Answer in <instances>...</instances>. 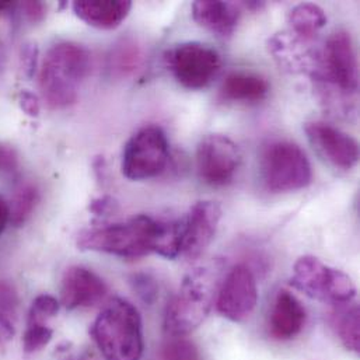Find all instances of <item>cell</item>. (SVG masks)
Wrapping results in <instances>:
<instances>
[{
	"label": "cell",
	"mask_w": 360,
	"mask_h": 360,
	"mask_svg": "<svg viewBox=\"0 0 360 360\" xmlns=\"http://www.w3.org/2000/svg\"><path fill=\"white\" fill-rule=\"evenodd\" d=\"M91 70V53L76 42L49 48L39 70V90L51 108H66L77 101L79 90Z\"/></svg>",
	"instance_id": "obj_1"
},
{
	"label": "cell",
	"mask_w": 360,
	"mask_h": 360,
	"mask_svg": "<svg viewBox=\"0 0 360 360\" xmlns=\"http://www.w3.org/2000/svg\"><path fill=\"white\" fill-rule=\"evenodd\" d=\"M18 319V295L15 288L6 282H0V349L13 340Z\"/></svg>",
	"instance_id": "obj_22"
},
{
	"label": "cell",
	"mask_w": 360,
	"mask_h": 360,
	"mask_svg": "<svg viewBox=\"0 0 360 360\" xmlns=\"http://www.w3.org/2000/svg\"><path fill=\"white\" fill-rule=\"evenodd\" d=\"M304 132L316 150L334 167L352 170L359 162V145L348 134L326 122H309Z\"/></svg>",
	"instance_id": "obj_12"
},
{
	"label": "cell",
	"mask_w": 360,
	"mask_h": 360,
	"mask_svg": "<svg viewBox=\"0 0 360 360\" xmlns=\"http://www.w3.org/2000/svg\"><path fill=\"white\" fill-rule=\"evenodd\" d=\"M162 220L146 214L127 221L83 230L77 236V247L83 251L111 254L125 259H136L156 254Z\"/></svg>",
	"instance_id": "obj_4"
},
{
	"label": "cell",
	"mask_w": 360,
	"mask_h": 360,
	"mask_svg": "<svg viewBox=\"0 0 360 360\" xmlns=\"http://www.w3.org/2000/svg\"><path fill=\"white\" fill-rule=\"evenodd\" d=\"M110 70L118 76L134 75L142 66L143 55L141 48L132 41H122L110 55Z\"/></svg>",
	"instance_id": "obj_23"
},
{
	"label": "cell",
	"mask_w": 360,
	"mask_h": 360,
	"mask_svg": "<svg viewBox=\"0 0 360 360\" xmlns=\"http://www.w3.org/2000/svg\"><path fill=\"white\" fill-rule=\"evenodd\" d=\"M21 8L30 22H39L45 18L46 14V7L41 1H24Z\"/></svg>",
	"instance_id": "obj_32"
},
{
	"label": "cell",
	"mask_w": 360,
	"mask_h": 360,
	"mask_svg": "<svg viewBox=\"0 0 360 360\" xmlns=\"http://www.w3.org/2000/svg\"><path fill=\"white\" fill-rule=\"evenodd\" d=\"M307 41L293 31H282L268 39V51L285 70L316 77L320 70V52L311 49Z\"/></svg>",
	"instance_id": "obj_14"
},
{
	"label": "cell",
	"mask_w": 360,
	"mask_h": 360,
	"mask_svg": "<svg viewBox=\"0 0 360 360\" xmlns=\"http://www.w3.org/2000/svg\"><path fill=\"white\" fill-rule=\"evenodd\" d=\"M165 62L174 79L189 90L205 89L221 69L219 52L196 41L182 42L167 49Z\"/></svg>",
	"instance_id": "obj_8"
},
{
	"label": "cell",
	"mask_w": 360,
	"mask_h": 360,
	"mask_svg": "<svg viewBox=\"0 0 360 360\" xmlns=\"http://www.w3.org/2000/svg\"><path fill=\"white\" fill-rule=\"evenodd\" d=\"M90 335L107 360H141L145 349L142 317L125 299L111 300L94 320Z\"/></svg>",
	"instance_id": "obj_3"
},
{
	"label": "cell",
	"mask_w": 360,
	"mask_h": 360,
	"mask_svg": "<svg viewBox=\"0 0 360 360\" xmlns=\"http://www.w3.org/2000/svg\"><path fill=\"white\" fill-rule=\"evenodd\" d=\"M289 22L293 32L310 39L327 24L326 11L313 3H302L293 7L289 13Z\"/></svg>",
	"instance_id": "obj_21"
},
{
	"label": "cell",
	"mask_w": 360,
	"mask_h": 360,
	"mask_svg": "<svg viewBox=\"0 0 360 360\" xmlns=\"http://www.w3.org/2000/svg\"><path fill=\"white\" fill-rule=\"evenodd\" d=\"M17 4L13 1H0V14L11 11Z\"/></svg>",
	"instance_id": "obj_36"
},
{
	"label": "cell",
	"mask_w": 360,
	"mask_h": 360,
	"mask_svg": "<svg viewBox=\"0 0 360 360\" xmlns=\"http://www.w3.org/2000/svg\"><path fill=\"white\" fill-rule=\"evenodd\" d=\"M89 209L94 216H98V217L110 216L118 209V203L112 196H101V198L94 199L90 203Z\"/></svg>",
	"instance_id": "obj_29"
},
{
	"label": "cell",
	"mask_w": 360,
	"mask_h": 360,
	"mask_svg": "<svg viewBox=\"0 0 360 360\" xmlns=\"http://www.w3.org/2000/svg\"><path fill=\"white\" fill-rule=\"evenodd\" d=\"M38 202V191L32 185H21L11 200L10 221L14 226H21L31 216Z\"/></svg>",
	"instance_id": "obj_24"
},
{
	"label": "cell",
	"mask_w": 360,
	"mask_h": 360,
	"mask_svg": "<svg viewBox=\"0 0 360 360\" xmlns=\"http://www.w3.org/2000/svg\"><path fill=\"white\" fill-rule=\"evenodd\" d=\"M290 285L309 297L333 306L348 304L356 297V286L345 272L326 265L313 255L296 261Z\"/></svg>",
	"instance_id": "obj_5"
},
{
	"label": "cell",
	"mask_w": 360,
	"mask_h": 360,
	"mask_svg": "<svg viewBox=\"0 0 360 360\" xmlns=\"http://www.w3.org/2000/svg\"><path fill=\"white\" fill-rule=\"evenodd\" d=\"M72 7L86 24L98 30H112L128 17L132 3L128 0H80Z\"/></svg>",
	"instance_id": "obj_18"
},
{
	"label": "cell",
	"mask_w": 360,
	"mask_h": 360,
	"mask_svg": "<svg viewBox=\"0 0 360 360\" xmlns=\"http://www.w3.org/2000/svg\"><path fill=\"white\" fill-rule=\"evenodd\" d=\"M269 89L268 80L259 75L234 72L224 79L220 93L226 101L254 104L262 101Z\"/></svg>",
	"instance_id": "obj_19"
},
{
	"label": "cell",
	"mask_w": 360,
	"mask_h": 360,
	"mask_svg": "<svg viewBox=\"0 0 360 360\" xmlns=\"http://www.w3.org/2000/svg\"><path fill=\"white\" fill-rule=\"evenodd\" d=\"M331 313V326L344 347L355 354L360 349L359 306L354 302L342 306Z\"/></svg>",
	"instance_id": "obj_20"
},
{
	"label": "cell",
	"mask_w": 360,
	"mask_h": 360,
	"mask_svg": "<svg viewBox=\"0 0 360 360\" xmlns=\"http://www.w3.org/2000/svg\"><path fill=\"white\" fill-rule=\"evenodd\" d=\"M257 303L258 288L252 271L247 265H236L219 286L217 311L230 321L241 323L254 313Z\"/></svg>",
	"instance_id": "obj_11"
},
{
	"label": "cell",
	"mask_w": 360,
	"mask_h": 360,
	"mask_svg": "<svg viewBox=\"0 0 360 360\" xmlns=\"http://www.w3.org/2000/svg\"><path fill=\"white\" fill-rule=\"evenodd\" d=\"M53 331L49 326H27L22 337V348L25 354H35L44 349L52 340Z\"/></svg>",
	"instance_id": "obj_27"
},
{
	"label": "cell",
	"mask_w": 360,
	"mask_h": 360,
	"mask_svg": "<svg viewBox=\"0 0 360 360\" xmlns=\"http://www.w3.org/2000/svg\"><path fill=\"white\" fill-rule=\"evenodd\" d=\"M131 283H132V288H134L135 293L139 296V299L143 303L152 304L156 300L159 288H158L156 281L150 275L136 274V275L132 276Z\"/></svg>",
	"instance_id": "obj_28"
},
{
	"label": "cell",
	"mask_w": 360,
	"mask_h": 360,
	"mask_svg": "<svg viewBox=\"0 0 360 360\" xmlns=\"http://www.w3.org/2000/svg\"><path fill=\"white\" fill-rule=\"evenodd\" d=\"M261 170L265 186L274 193L303 189L313 180L309 158L300 146L288 141L274 142L264 150Z\"/></svg>",
	"instance_id": "obj_6"
},
{
	"label": "cell",
	"mask_w": 360,
	"mask_h": 360,
	"mask_svg": "<svg viewBox=\"0 0 360 360\" xmlns=\"http://www.w3.org/2000/svg\"><path fill=\"white\" fill-rule=\"evenodd\" d=\"M59 302L51 295H39L31 304L27 326H48V321L59 311Z\"/></svg>",
	"instance_id": "obj_26"
},
{
	"label": "cell",
	"mask_w": 360,
	"mask_h": 360,
	"mask_svg": "<svg viewBox=\"0 0 360 360\" xmlns=\"http://www.w3.org/2000/svg\"><path fill=\"white\" fill-rule=\"evenodd\" d=\"M6 65H7V52H6L4 42L0 38V76L3 75V72L6 69Z\"/></svg>",
	"instance_id": "obj_35"
},
{
	"label": "cell",
	"mask_w": 360,
	"mask_h": 360,
	"mask_svg": "<svg viewBox=\"0 0 360 360\" xmlns=\"http://www.w3.org/2000/svg\"><path fill=\"white\" fill-rule=\"evenodd\" d=\"M18 166V156L15 150L4 143H0V173L15 170Z\"/></svg>",
	"instance_id": "obj_31"
},
{
	"label": "cell",
	"mask_w": 360,
	"mask_h": 360,
	"mask_svg": "<svg viewBox=\"0 0 360 360\" xmlns=\"http://www.w3.org/2000/svg\"><path fill=\"white\" fill-rule=\"evenodd\" d=\"M241 163L238 146L224 135H206L196 148L198 176L207 185L230 184Z\"/></svg>",
	"instance_id": "obj_10"
},
{
	"label": "cell",
	"mask_w": 360,
	"mask_h": 360,
	"mask_svg": "<svg viewBox=\"0 0 360 360\" xmlns=\"http://www.w3.org/2000/svg\"><path fill=\"white\" fill-rule=\"evenodd\" d=\"M20 107L30 117H38V114H39L38 97L34 93L28 91V90L21 91V94H20Z\"/></svg>",
	"instance_id": "obj_33"
},
{
	"label": "cell",
	"mask_w": 360,
	"mask_h": 360,
	"mask_svg": "<svg viewBox=\"0 0 360 360\" xmlns=\"http://www.w3.org/2000/svg\"><path fill=\"white\" fill-rule=\"evenodd\" d=\"M307 311L302 302L289 290H279L269 314V335L279 342L295 340L304 328Z\"/></svg>",
	"instance_id": "obj_16"
},
{
	"label": "cell",
	"mask_w": 360,
	"mask_h": 360,
	"mask_svg": "<svg viewBox=\"0 0 360 360\" xmlns=\"http://www.w3.org/2000/svg\"><path fill=\"white\" fill-rule=\"evenodd\" d=\"M158 360H202L198 347L185 337H169L160 347Z\"/></svg>",
	"instance_id": "obj_25"
},
{
	"label": "cell",
	"mask_w": 360,
	"mask_h": 360,
	"mask_svg": "<svg viewBox=\"0 0 360 360\" xmlns=\"http://www.w3.org/2000/svg\"><path fill=\"white\" fill-rule=\"evenodd\" d=\"M316 80L345 96H354L358 91V60L351 35L347 31H337L327 39L323 52H320V70Z\"/></svg>",
	"instance_id": "obj_9"
},
{
	"label": "cell",
	"mask_w": 360,
	"mask_h": 360,
	"mask_svg": "<svg viewBox=\"0 0 360 360\" xmlns=\"http://www.w3.org/2000/svg\"><path fill=\"white\" fill-rule=\"evenodd\" d=\"M221 265L212 262L188 274L165 313V331L169 337H185L209 316L217 296Z\"/></svg>",
	"instance_id": "obj_2"
},
{
	"label": "cell",
	"mask_w": 360,
	"mask_h": 360,
	"mask_svg": "<svg viewBox=\"0 0 360 360\" xmlns=\"http://www.w3.org/2000/svg\"><path fill=\"white\" fill-rule=\"evenodd\" d=\"M108 293L105 282L91 269L70 266L62 278L60 304L68 310L86 309L100 303Z\"/></svg>",
	"instance_id": "obj_15"
},
{
	"label": "cell",
	"mask_w": 360,
	"mask_h": 360,
	"mask_svg": "<svg viewBox=\"0 0 360 360\" xmlns=\"http://www.w3.org/2000/svg\"><path fill=\"white\" fill-rule=\"evenodd\" d=\"M221 219V207L213 200L196 202L184 217L181 252L188 261L199 258L210 245Z\"/></svg>",
	"instance_id": "obj_13"
},
{
	"label": "cell",
	"mask_w": 360,
	"mask_h": 360,
	"mask_svg": "<svg viewBox=\"0 0 360 360\" xmlns=\"http://www.w3.org/2000/svg\"><path fill=\"white\" fill-rule=\"evenodd\" d=\"M37 58H38V48L35 44H27L22 46L21 66L27 77H31L34 75L37 68Z\"/></svg>",
	"instance_id": "obj_30"
},
{
	"label": "cell",
	"mask_w": 360,
	"mask_h": 360,
	"mask_svg": "<svg viewBox=\"0 0 360 360\" xmlns=\"http://www.w3.org/2000/svg\"><path fill=\"white\" fill-rule=\"evenodd\" d=\"M192 17L203 28L220 38H230L240 21L241 7L233 1L202 0L192 4Z\"/></svg>",
	"instance_id": "obj_17"
},
{
	"label": "cell",
	"mask_w": 360,
	"mask_h": 360,
	"mask_svg": "<svg viewBox=\"0 0 360 360\" xmlns=\"http://www.w3.org/2000/svg\"><path fill=\"white\" fill-rule=\"evenodd\" d=\"M170 159V146L159 127L139 129L122 152V174L132 181L149 180L162 174Z\"/></svg>",
	"instance_id": "obj_7"
},
{
	"label": "cell",
	"mask_w": 360,
	"mask_h": 360,
	"mask_svg": "<svg viewBox=\"0 0 360 360\" xmlns=\"http://www.w3.org/2000/svg\"><path fill=\"white\" fill-rule=\"evenodd\" d=\"M8 221H10V207L4 202V199L0 196V236L3 234Z\"/></svg>",
	"instance_id": "obj_34"
}]
</instances>
